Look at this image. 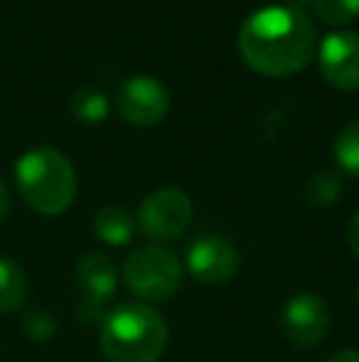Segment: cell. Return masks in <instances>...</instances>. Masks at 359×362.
<instances>
[{"label":"cell","instance_id":"6da1fadb","mask_svg":"<svg viewBox=\"0 0 359 362\" xmlns=\"http://www.w3.org/2000/svg\"><path fill=\"white\" fill-rule=\"evenodd\" d=\"M317 35L310 18L288 5H269L244 20L239 30L241 59L264 76H291L312 59Z\"/></svg>","mask_w":359,"mask_h":362},{"label":"cell","instance_id":"7a4b0ae2","mask_svg":"<svg viewBox=\"0 0 359 362\" xmlns=\"http://www.w3.org/2000/svg\"><path fill=\"white\" fill-rule=\"evenodd\" d=\"M168 325L148 303H121L101 318V353L109 362H158Z\"/></svg>","mask_w":359,"mask_h":362},{"label":"cell","instance_id":"3957f363","mask_svg":"<svg viewBox=\"0 0 359 362\" xmlns=\"http://www.w3.org/2000/svg\"><path fill=\"white\" fill-rule=\"evenodd\" d=\"M15 182L25 205L39 215H62L77 195V175L67 156L54 148H32L15 163Z\"/></svg>","mask_w":359,"mask_h":362},{"label":"cell","instance_id":"277c9868","mask_svg":"<svg viewBox=\"0 0 359 362\" xmlns=\"http://www.w3.org/2000/svg\"><path fill=\"white\" fill-rule=\"evenodd\" d=\"M126 286L145 303H160L178 293L182 284V264L170 249L143 247L128 257L123 269Z\"/></svg>","mask_w":359,"mask_h":362},{"label":"cell","instance_id":"5b68a950","mask_svg":"<svg viewBox=\"0 0 359 362\" xmlns=\"http://www.w3.org/2000/svg\"><path fill=\"white\" fill-rule=\"evenodd\" d=\"M192 222V200L178 187H160L150 192L138 207L135 224L153 242L178 239Z\"/></svg>","mask_w":359,"mask_h":362},{"label":"cell","instance_id":"8992f818","mask_svg":"<svg viewBox=\"0 0 359 362\" xmlns=\"http://www.w3.org/2000/svg\"><path fill=\"white\" fill-rule=\"evenodd\" d=\"M118 114L123 121L133 126H155L168 116L170 111V94L163 81L155 76L138 74L130 76L118 91Z\"/></svg>","mask_w":359,"mask_h":362},{"label":"cell","instance_id":"52a82bcc","mask_svg":"<svg viewBox=\"0 0 359 362\" xmlns=\"http://www.w3.org/2000/svg\"><path fill=\"white\" fill-rule=\"evenodd\" d=\"M281 328L296 348H315L330 330V308L315 293H298L281 310Z\"/></svg>","mask_w":359,"mask_h":362},{"label":"cell","instance_id":"ba28073f","mask_svg":"<svg viewBox=\"0 0 359 362\" xmlns=\"http://www.w3.org/2000/svg\"><path fill=\"white\" fill-rule=\"evenodd\" d=\"M187 272L207 286L226 284L239 269V252L229 239L202 237L187 249Z\"/></svg>","mask_w":359,"mask_h":362},{"label":"cell","instance_id":"9c48e42d","mask_svg":"<svg viewBox=\"0 0 359 362\" xmlns=\"http://www.w3.org/2000/svg\"><path fill=\"white\" fill-rule=\"evenodd\" d=\"M320 72L340 91L359 89V35L332 33L317 47Z\"/></svg>","mask_w":359,"mask_h":362},{"label":"cell","instance_id":"30bf717a","mask_svg":"<svg viewBox=\"0 0 359 362\" xmlns=\"http://www.w3.org/2000/svg\"><path fill=\"white\" fill-rule=\"evenodd\" d=\"M74 279H77V286L82 288L84 300L91 305H101L111 300L116 286H118L114 264L104 254H87L79 259L77 269H74Z\"/></svg>","mask_w":359,"mask_h":362},{"label":"cell","instance_id":"8fae6325","mask_svg":"<svg viewBox=\"0 0 359 362\" xmlns=\"http://www.w3.org/2000/svg\"><path fill=\"white\" fill-rule=\"evenodd\" d=\"M94 232L101 242L111 244V247H126L133 239L135 232V219L126 207L121 205H106L96 212L94 217Z\"/></svg>","mask_w":359,"mask_h":362},{"label":"cell","instance_id":"7c38bea8","mask_svg":"<svg viewBox=\"0 0 359 362\" xmlns=\"http://www.w3.org/2000/svg\"><path fill=\"white\" fill-rule=\"evenodd\" d=\"M28 298V276L23 267L8 257H0V313H13Z\"/></svg>","mask_w":359,"mask_h":362},{"label":"cell","instance_id":"4fadbf2b","mask_svg":"<svg viewBox=\"0 0 359 362\" xmlns=\"http://www.w3.org/2000/svg\"><path fill=\"white\" fill-rule=\"evenodd\" d=\"M69 111L82 124H101L109 116V99L96 86H79L69 99Z\"/></svg>","mask_w":359,"mask_h":362},{"label":"cell","instance_id":"5bb4252c","mask_svg":"<svg viewBox=\"0 0 359 362\" xmlns=\"http://www.w3.org/2000/svg\"><path fill=\"white\" fill-rule=\"evenodd\" d=\"M335 158L345 173L359 177V121H352L337 134L335 139Z\"/></svg>","mask_w":359,"mask_h":362},{"label":"cell","instance_id":"9a60e30c","mask_svg":"<svg viewBox=\"0 0 359 362\" xmlns=\"http://www.w3.org/2000/svg\"><path fill=\"white\" fill-rule=\"evenodd\" d=\"M340 195H342V180L337 177V173H332V170L315 173L305 185V197L317 207L335 205Z\"/></svg>","mask_w":359,"mask_h":362},{"label":"cell","instance_id":"2e32d148","mask_svg":"<svg viewBox=\"0 0 359 362\" xmlns=\"http://www.w3.org/2000/svg\"><path fill=\"white\" fill-rule=\"evenodd\" d=\"M312 10L320 23L330 28H342L359 18V0H315Z\"/></svg>","mask_w":359,"mask_h":362},{"label":"cell","instance_id":"e0dca14e","mask_svg":"<svg viewBox=\"0 0 359 362\" xmlns=\"http://www.w3.org/2000/svg\"><path fill=\"white\" fill-rule=\"evenodd\" d=\"M23 325H25V330L30 333V338H35V340H44V338H49V335L54 333V318L44 313V310H39V308L30 310V313L25 315Z\"/></svg>","mask_w":359,"mask_h":362},{"label":"cell","instance_id":"ac0fdd59","mask_svg":"<svg viewBox=\"0 0 359 362\" xmlns=\"http://www.w3.org/2000/svg\"><path fill=\"white\" fill-rule=\"evenodd\" d=\"M347 239H350V249H352V254L359 259V210H357V215L352 217V222H350V232H347Z\"/></svg>","mask_w":359,"mask_h":362},{"label":"cell","instance_id":"d6986e66","mask_svg":"<svg viewBox=\"0 0 359 362\" xmlns=\"http://www.w3.org/2000/svg\"><path fill=\"white\" fill-rule=\"evenodd\" d=\"M8 212H10V190L3 177H0V222L8 217Z\"/></svg>","mask_w":359,"mask_h":362},{"label":"cell","instance_id":"ffe728a7","mask_svg":"<svg viewBox=\"0 0 359 362\" xmlns=\"http://www.w3.org/2000/svg\"><path fill=\"white\" fill-rule=\"evenodd\" d=\"M327 362H359V350H342V353H335Z\"/></svg>","mask_w":359,"mask_h":362},{"label":"cell","instance_id":"44dd1931","mask_svg":"<svg viewBox=\"0 0 359 362\" xmlns=\"http://www.w3.org/2000/svg\"><path fill=\"white\" fill-rule=\"evenodd\" d=\"M286 3H288V8L300 10V13H305L308 8H312V5H315V0H286Z\"/></svg>","mask_w":359,"mask_h":362},{"label":"cell","instance_id":"7402d4cb","mask_svg":"<svg viewBox=\"0 0 359 362\" xmlns=\"http://www.w3.org/2000/svg\"><path fill=\"white\" fill-rule=\"evenodd\" d=\"M357 296H359V288H357Z\"/></svg>","mask_w":359,"mask_h":362}]
</instances>
